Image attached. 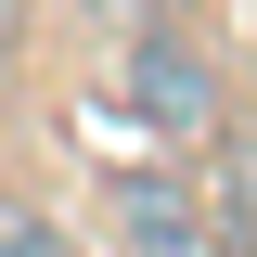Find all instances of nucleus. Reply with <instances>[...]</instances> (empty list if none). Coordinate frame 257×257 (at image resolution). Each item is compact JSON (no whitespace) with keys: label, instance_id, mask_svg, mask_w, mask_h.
I'll return each instance as SVG.
<instances>
[{"label":"nucleus","instance_id":"1","mask_svg":"<svg viewBox=\"0 0 257 257\" xmlns=\"http://www.w3.org/2000/svg\"><path fill=\"white\" fill-rule=\"evenodd\" d=\"M128 103H142V128H206L219 116V64L193 52V39H142V52H128Z\"/></svg>","mask_w":257,"mask_h":257},{"label":"nucleus","instance_id":"2","mask_svg":"<svg viewBox=\"0 0 257 257\" xmlns=\"http://www.w3.org/2000/svg\"><path fill=\"white\" fill-rule=\"evenodd\" d=\"M128 231H142V257H193V219H180V193H167V180L128 193Z\"/></svg>","mask_w":257,"mask_h":257},{"label":"nucleus","instance_id":"3","mask_svg":"<svg viewBox=\"0 0 257 257\" xmlns=\"http://www.w3.org/2000/svg\"><path fill=\"white\" fill-rule=\"evenodd\" d=\"M0 257H77V244H64L52 219H0Z\"/></svg>","mask_w":257,"mask_h":257},{"label":"nucleus","instance_id":"4","mask_svg":"<svg viewBox=\"0 0 257 257\" xmlns=\"http://www.w3.org/2000/svg\"><path fill=\"white\" fill-rule=\"evenodd\" d=\"M0 39H13V0H0Z\"/></svg>","mask_w":257,"mask_h":257}]
</instances>
